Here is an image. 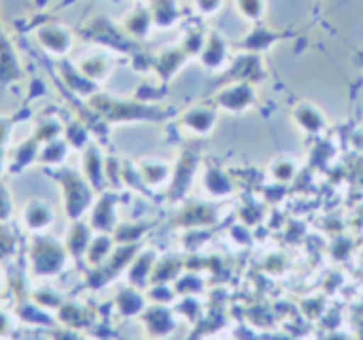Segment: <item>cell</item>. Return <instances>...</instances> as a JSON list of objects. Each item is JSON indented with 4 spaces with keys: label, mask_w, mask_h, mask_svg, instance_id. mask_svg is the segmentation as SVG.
I'll use <instances>...</instances> for the list:
<instances>
[{
    "label": "cell",
    "mask_w": 363,
    "mask_h": 340,
    "mask_svg": "<svg viewBox=\"0 0 363 340\" xmlns=\"http://www.w3.org/2000/svg\"><path fill=\"white\" fill-rule=\"evenodd\" d=\"M177 16H179V9L175 0H152V20L158 26L175 24Z\"/></svg>",
    "instance_id": "cell-1"
},
{
    "label": "cell",
    "mask_w": 363,
    "mask_h": 340,
    "mask_svg": "<svg viewBox=\"0 0 363 340\" xmlns=\"http://www.w3.org/2000/svg\"><path fill=\"white\" fill-rule=\"evenodd\" d=\"M240 16L250 22H259L265 16V0H235Z\"/></svg>",
    "instance_id": "cell-2"
},
{
    "label": "cell",
    "mask_w": 363,
    "mask_h": 340,
    "mask_svg": "<svg viewBox=\"0 0 363 340\" xmlns=\"http://www.w3.org/2000/svg\"><path fill=\"white\" fill-rule=\"evenodd\" d=\"M223 3L225 0H195V7L203 16H214L223 9Z\"/></svg>",
    "instance_id": "cell-3"
}]
</instances>
